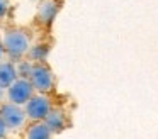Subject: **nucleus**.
<instances>
[{"instance_id":"obj_10","label":"nucleus","mask_w":158,"mask_h":139,"mask_svg":"<svg viewBox=\"0 0 158 139\" xmlns=\"http://www.w3.org/2000/svg\"><path fill=\"white\" fill-rule=\"evenodd\" d=\"M5 129H7V125H5L4 119H2V115H0V137H4L5 136Z\"/></svg>"},{"instance_id":"obj_11","label":"nucleus","mask_w":158,"mask_h":139,"mask_svg":"<svg viewBox=\"0 0 158 139\" xmlns=\"http://www.w3.org/2000/svg\"><path fill=\"white\" fill-rule=\"evenodd\" d=\"M44 54H46V51L44 49H36L34 51V53H32V56H34V58H38V59H41V58H44Z\"/></svg>"},{"instance_id":"obj_6","label":"nucleus","mask_w":158,"mask_h":139,"mask_svg":"<svg viewBox=\"0 0 158 139\" xmlns=\"http://www.w3.org/2000/svg\"><path fill=\"white\" fill-rule=\"evenodd\" d=\"M27 136L29 139H46L51 136V129L46 125V122L43 124V122H36V124H32L31 127L27 129Z\"/></svg>"},{"instance_id":"obj_4","label":"nucleus","mask_w":158,"mask_h":139,"mask_svg":"<svg viewBox=\"0 0 158 139\" xmlns=\"http://www.w3.org/2000/svg\"><path fill=\"white\" fill-rule=\"evenodd\" d=\"M48 112H49V102L46 97L36 95V97H31L26 102V115L32 121L44 119L48 115Z\"/></svg>"},{"instance_id":"obj_3","label":"nucleus","mask_w":158,"mask_h":139,"mask_svg":"<svg viewBox=\"0 0 158 139\" xmlns=\"http://www.w3.org/2000/svg\"><path fill=\"white\" fill-rule=\"evenodd\" d=\"M0 115L4 119L7 129H21L26 122V114L17 107V104H5L0 107Z\"/></svg>"},{"instance_id":"obj_1","label":"nucleus","mask_w":158,"mask_h":139,"mask_svg":"<svg viewBox=\"0 0 158 139\" xmlns=\"http://www.w3.org/2000/svg\"><path fill=\"white\" fill-rule=\"evenodd\" d=\"M2 46L7 49L10 56H21L27 51V37L21 31H9L4 34Z\"/></svg>"},{"instance_id":"obj_12","label":"nucleus","mask_w":158,"mask_h":139,"mask_svg":"<svg viewBox=\"0 0 158 139\" xmlns=\"http://www.w3.org/2000/svg\"><path fill=\"white\" fill-rule=\"evenodd\" d=\"M5 10H7V5H5V0H0V17L5 14Z\"/></svg>"},{"instance_id":"obj_5","label":"nucleus","mask_w":158,"mask_h":139,"mask_svg":"<svg viewBox=\"0 0 158 139\" xmlns=\"http://www.w3.org/2000/svg\"><path fill=\"white\" fill-rule=\"evenodd\" d=\"M31 83L34 88H38L41 92L49 90L53 85V76L49 73V70L44 66H34L31 70Z\"/></svg>"},{"instance_id":"obj_2","label":"nucleus","mask_w":158,"mask_h":139,"mask_svg":"<svg viewBox=\"0 0 158 139\" xmlns=\"http://www.w3.org/2000/svg\"><path fill=\"white\" fill-rule=\"evenodd\" d=\"M32 97V83L26 80H14L7 90V98L12 104H26Z\"/></svg>"},{"instance_id":"obj_9","label":"nucleus","mask_w":158,"mask_h":139,"mask_svg":"<svg viewBox=\"0 0 158 139\" xmlns=\"http://www.w3.org/2000/svg\"><path fill=\"white\" fill-rule=\"evenodd\" d=\"M56 15V5L53 2H44L39 7V19L44 24H49Z\"/></svg>"},{"instance_id":"obj_7","label":"nucleus","mask_w":158,"mask_h":139,"mask_svg":"<svg viewBox=\"0 0 158 139\" xmlns=\"http://www.w3.org/2000/svg\"><path fill=\"white\" fill-rule=\"evenodd\" d=\"M14 76H15V70L12 64H9V63L0 64V88L10 87V83L14 81Z\"/></svg>"},{"instance_id":"obj_8","label":"nucleus","mask_w":158,"mask_h":139,"mask_svg":"<svg viewBox=\"0 0 158 139\" xmlns=\"http://www.w3.org/2000/svg\"><path fill=\"white\" fill-rule=\"evenodd\" d=\"M46 125H48L51 131H61L63 125H65V117H63V114L60 110H51L48 112V115H46Z\"/></svg>"},{"instance_id":"obj_13","label":"nucleus","mask_w":158,"mask_h":139,"mask_svg":"<svg viewBox=\"0 0 158 139\" xmlns=\"http://www.w3.org/2000/svg\"><path fill=\"white\" fill-rule=\"evenodd\" d=\"M2 47H4V46H0V58H2Z\"/></svg>"}]
</instances>
